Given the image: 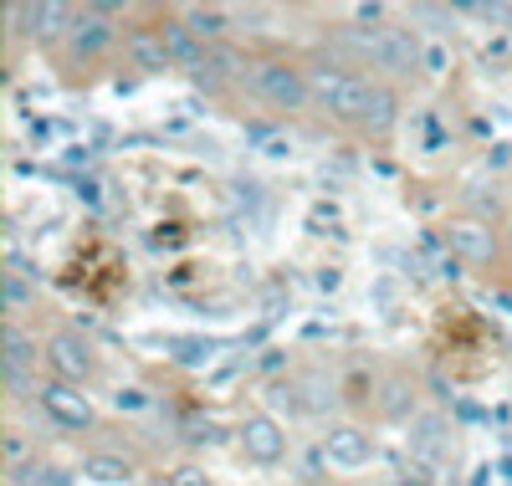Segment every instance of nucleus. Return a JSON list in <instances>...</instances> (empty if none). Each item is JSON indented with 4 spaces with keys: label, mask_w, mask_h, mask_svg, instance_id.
<instances>
[{
    "label": "nucleus",
    "mask_w": 512,
    "mask_h": 486,
    "mask_svg": "<svg viewBox=\"0 0 512 486\" xmlns=\"http://www.w3.org/2000/svg\"><path fill=\"white\" fill-rule=\"evenodd\" d=\"M123 52H128V62L144 67V72H164L169 62H175V57H169V41H164V31H134V36L123 41Z\"/></svg>",
    "instance_id": "obj_10"
},
{
    "label": "nucleus",
    "mask_w": 512,
    "mask_h": 486,
    "mask_svg": "<svg viewBox=\"0 0 512 486\" xmlns=\"http://www.w3.org/2000/svg\"><path fill=\"white\" fill-rule=\"evenodd\" d=\"M11 481L16 486H72L57 466H11Z\"/></svg>",
    "instance_id": "obj_16"
},
{
    "label": "nucleus",
    "mask_w": 512,
    "mask_h": 486,
    "mask_svg": "<svg viewBox=\"0 0 512 486\" xmlns=\"http://www.w3.org/2000/svg\"><path fill=\"white\" fill-rule=\"evenodd\" d=\"M113 400H118V410H144V394L139 389H118Z\"/></svg>",
    "instance_id": "obj_21"
},
{
    "label": "nucleus",
    "mask_w": 512,
    "mask_h": 486,
    "mask_svg": "<svg viewBox=\"0 0 512 486\" xmlns=\"http://www.w3.org/2000/svg\"><path fill=\"white\" fill-rule=\"evenodd\" d=\"M82 476H93V481H103V486H123L134 471H128L118 456H88V461H82Z\"/></svg>",
    "instance_id": "obj_14"
},
{
    "label": "nucleus",
    "mask_w": 512,
    "mask_h": 486,
    "mask_svg": "<svg viewBox=\"0 0 512 486\" xmlns=\"http://www.w3.org/2000/svg\"><path fill=\"white\" fill-rule=\"evenodd\" d=\"M169 486H210V476H205L200 466H180V471H175V481H169Z\"/></svg>",
    "instance_id": "obj_19"
},
{
    "label": "nucleus",
    "mask_w": 512,
    "mask_h": 486,
    "mask_svg": "<svg viewBox=\"0 0 512 486\" xmlns=\"http://www.w3.org/2000/svg\"><path fill=\"white\" fill-rule=\"evenodd\" d=\"M0 348H6V379L21 384V374H26L31 359H36V343H31L16 323H6V328H0Z\"/></svg>",
    "instance_id": "obj_11"
},
{
    "label": "nucleus",
    "mask_w": 512,
    "mask_h": 486,
    "mask_svg": "<svg viewBox=\"0 0 512 486\" xmlns=\"http://www.w3.org/2000/svg\"><path fill=\"white\" fill-rule=\"evenodd\" d=\"M185 26H190L200 41H210V36L226 31V11H216V6H190V11H185Z\"/></svg>",
    "instance_id": "obj_15"
},
{
    "label": "nucleus",
    "mask_w": 512,
    "mask_h": 486,
    "mask_svg": "<svg viewBox=\"0 0 512 486\" xmlns=\"http://www.w3.org/2000/svg\"><path fill=\"white\" fill-rule=\"evenodd\" d=\"M21 16L31 21V36H41V41H52L62 31V21H77L67 6H21Z\"/></svg>",
    "instance_id": "obj_13"
},
{
    "label": "nucleus",
    "mask_w": 512,
    "mask_h": 486,
    "mask_svg": "<svg viewBox=\"0 0 512 486\" xmlns=\"http://www.w3.org/2000/svg\"><path fill=\"white\" fill-rule=\"evenodd\" d=\"M241 446H246L251 461L272 466V461H282V451H287V435H282V425H277L272 415H251V420L241 425Z\"/></svg>",
    "instance_id": "obj_6"
},
{
    "label": "nucleus",
    "mask_w": 512,
    "mask_h": 486,
    "mask_svg": "<svg viewBox=\"0 0 512 486\" xmlns=\"http://www.w3.org/2000/svg\"><path fill=\"white\" fill-rule=\"evenodd\" d=\"M246 93L262 98L267 108H297L308 98V77L297 67H287V62H256L246 72Z\"/></svg>",
    "instance_id": "obj_2"
},
{
    "label": "nucleus",
    "mask_w": 512,
    "mask_h": 486,
    "mask_svg": "<svg viewBox=\"0 0 512 486\" xmlns=\"http://www.w3.org/2000/svg\"><path fill=\"white\" fill-rule=\"evenodd\" d=\"M308 93H313L333 118H349V123H364V128H390V123H395V98L384 93V87H374L369 77L318 67V72L308 77Z\"/></svg>",
    "instance_id": "obj_1"
},
{
    "label": "nucleus",
    "mask_w": 512,
    "mask_h": 486,
    "mask_svg": "<svg viewBox=\"0 0 512 486\" xmlns=\"http://www.w3.org/2000/svg\"><path fill=\"white\" fill-rule=\"evenodd\" d=\"M323 456H328V466H338V471H359V466H369L374 446H369V435H364V430H354V425H333V430L323 435Z\"/></svg>",
    "instance_id": "obj_5"
},
{
    "label": "nucleus",
    "mask_w": 512,
    "mask_h": 486,
    "mask_svg": "<svg viewBox=\"0 0 512 486\" xmlns=\"http://www.w3.org/2000/svg\"><path fill=\"white\" fill-rule=\"evenodd\" d=\"M354 47H359L369 62L390 67V72H410V67L420 62L415 41H410L405 31H390V26H379V31H359V36H354Z\"/></svg>",
    "instance_id": "obj_3"
},
{
    "label": "nucleus",
    "mask_w": 512,
    "mask_h": 486,
    "mask_svg": "<svg viewBox=\"0 0 512 486\" xmlns=\"http://www.w3.org/2000/svg\"><path fill=\"white\" fill-rule=\"evenodd\" d=\"M415 456H436V446H441V420L436 415H425V420H415Z\"/></svg>",
    "instance_id": "obj_17"
},
{
    "label": "nucleus",
    "mask_w": 512,
    "mask_h": 486,
    "mask_svg": "<svg viewBox=\"0 0 512 486\" xmlns=\"http://www.w3.org/2000/svg\"><path fill=\"white\" fill-rule=\"evenodd\" d=\"M47 359H52V369L67 379V384H82L93 374V348L82 343L77 333H57L52 343H47Z\"/></svg>",
    "instance_id": "obj_7"
},
{
    "label": "nucleus",
    "mask_w": 512,
    "mask_h": 486,
    "mask_svg": "<svg viewBox=\"0 0 512 486\" xmlns=\"http://www.w3.org/2000/svg\"><path fill=\"white\" fill-rule=\"evenodd\" d=\"M164 41H169V57L185 62V67H205V47L190 26H164Z\"/></svg>",
    "instance_id": "obj_12"
},
{
    "label": "nucleus",
    "mask_w": 512,
    "mask_h": 486,
    "mask_svg": "<svg viewBox=\"0 0 512 486\" xmlns=\"http://www.w3.org/2000/svg\"><path fill=\"white\" fill-rule=\"evenodd\" d=\"M0 297H6V307H11V313H21V307L31 302V287H26V277H21V272H6V277H0Z\"/></svg>",
    "instance_id": "obj_18"
},
{
    "label": "nucleus",
    "mask_w": 512,
    "mask_h": 486,
    "mask_svg": "<svg viewBox=\"0 0 512 486\" xmlns=\"http://www.w3.org/2000/svg\"><path fill=\"white\" fill-rule=\"evenodd\" d=\"M420 62H425V67H431V72H446V67H451V57H446V47H425V52H420Z\"/></svg>",
    "instance_id": "obj_20"
},
{
    "label": "nucleus",
    "mask_w": 512,
    "mask_h": 486,
    "mask_svg": "<svg viewBox=\"0 0 512 486\" xmlns=\"http://www.w3.org/2000/svg\"><path fill=\"white\" fill-rule=\"evenodd\" d=\"M113 6H93V11H82L77 26H72V52L77 57H98L113 47V26H108Z\"/></svg>",
    "instance_id": "obj_8"
},
{
    "label": "nucleus",
    "mask_w": 512,
    "mask_h": 486,
    "mask_svg": "<svg viewBox=\"0 0 512 486\" xmlns=\"http://www.w3.org/2000/svg\"><path fill=\"white\" fill-rule=\"evenodd\" d=\"M41 410H47L57 425L67 430H82V425H93V405H88V394H77L67 379H52V384H41Z\"/></svg>",
    "instance_id": "obj_4"
},
{
    "label": "nucleus",
    "mask_w": 512,
    "mask_h": 486,
    "mask_svg": "<svg viewBox=\"0 0 512 486\" xmlns=\"http://www.w3.org/2000/svg\"><path fill=\"white\" fill-rule=\"evenodd\" d=\"M446 241L461 261H492L497 256V236L482 226V220H456V226L446 231Z\"/></svg>",
    "instance_id": "obj_9"
}]
</instances>
